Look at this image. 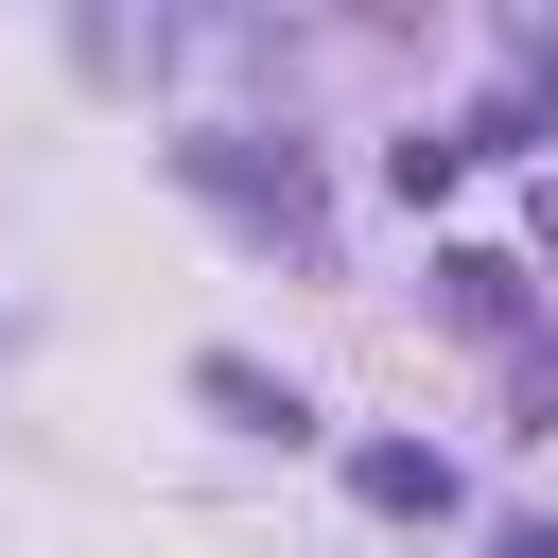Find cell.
<instances>
[{
  "mask_svg": "<svg viewBox=\"0 0 558 558\" xmlns=\"http://www.w3.org/2000/svg\"><path fill=\"white\" fill-rule=\"evenodd\" d=\"M192 384H209V401H227V418H244V436H314V401H296V384H262V366H244V349H209V366H192Z\"/></svg>",
  "mask_w": 558,
  "mask_h": 558,
  "instance_id": "cell-2",
  "label": "cell"
},
{
  "mask_svg": "<svg viewBox=\"0 0 558 558\" xmlns=\"http://www.w3.org/2000/svg\"><path fill=\"white\" fill-rule=\"evenodd\" d=\"M349 488H366L384 523H436V506H453V453H418V436H366V453H349Z\"/></svg>",
  "mask_w": 558,
  "mask_h": 558,
  "instance_id": "cell-1",
  "label": "cell"
},
{
  "mask_svg": "<svg viewBox=\"0 0 558 558\" xmlns=\"http://www.w3.org/2000/svg\"><path fill=\"white\" fill-rule=\"evenodd\" d=\"M506 558H558V523H523V541H506Z\"/></svg>",
  "mask_w": 558,
  "mask_h": 558,
  "instance_id": "cell-3",
  "label": "cell"
}]
</instances>
